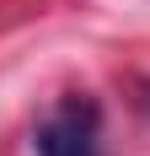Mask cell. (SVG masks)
<instances>
[{
	"label": "cell",
	"mask_w": 150,
	"mask_h": 156,
	"mask_svg": "<svg viewBox=\"0 0 150 156\" xmlns=\"http://www.w3.org/2000/svg\"><path fill=\"white\" fill-rule=\"evenodd\" d=\"M38 156H102V108L86 92L59 97L32 135Z\"/></svg>",
	"instance_id": "6da1fadb"
}]
</instances>
